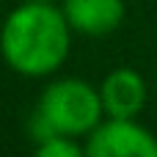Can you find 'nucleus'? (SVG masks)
Wrapping results in <instances>:
<instances>
[{"mask_svg": "<svg viewBox=\"0 0 157 157\" xmlns=\"http://www.w3.org/2000/svg\"><path fill=\"white\" fill-rule=\"evenodd\" d=\"M99 99H102V110L108 116L135 119L146 105V80L135 69L119 66L102 80Z\"/></svg>", "mask_w": 157, "mask_h": 157, "instance_id": "nucleus-4", "label": "nucleus"}, {"mask_svg": "<svg viewBox=\"0 0 157 157\" xmlns=\"http://www.w3.org/2000/svg\"><path fill=\"white\" fill-rule=\"evenodd\" d=\"M72 28L50 0H28L17 6L0 28L3 61L25 77H47L69 58Z\"/></svg>", "mask_w": 157, "mask_h": 157, "instance_id": "nucleus-1", "label": "nucleus"}, {"mask_svg": "<svg viewBox=\"0 0 157 157\" xmlns=\"http://www.w3.org/2000/svg\"><path fill=\"white\" fill-rule=\"evenodd\" d=\"M102 113L99 88L77 77L55 80L41 91L39 108L33 113V138L41 141L50 132L72 138L88 135L102 121Z\"/></svg>", "mask_w": 157, "mask_h": 157, "instance_id": "nucleus-2", "label": "nucleus"}, {"mask_svg": "<svg viewBox=\"0 0 157 157\" xmlns=\"http://www.w3.org/2000/svg\"><path fill=\"white\" fill-rule=\"evenodd\" d=\"M61 11L75 33L108 36L124 22L127 6L124 0H63Z\"/></svg>", "mask_w": 157, "mask_h": 157, "instance_id": "nucleus-5", "label": "nucleus"}, {"mask_svg": "<svg viewBox=\"0 0 157 157\" xmlns=\"http://www.w3.org/2000/svg\"><path fill=\"white\" fill-rule=\"evenodd\" d=\"M86 149L72 138V135H61V132H50L47 138L36 141V155L39 157H77Z\"/></svg>", "mask_w": 157, "mask_h": 157, "instance_id": "nucleus-6", "label": "nucleus"}, {"mask_svg": "<svg viewBox=\"0 0 157 157\" xmlns=\"http://www.w3.org/2000/svg\"><path fill=\"white\" fill-rule=\"evenodd\" d=\"M83 149L88 157H157V138L135 119L108 116L88 132Z\"/></svg>", "mask_w": 157, "mask_h": 157, "instance_id": "nucleus-3", "label": "nucleus"}]
</instances>
